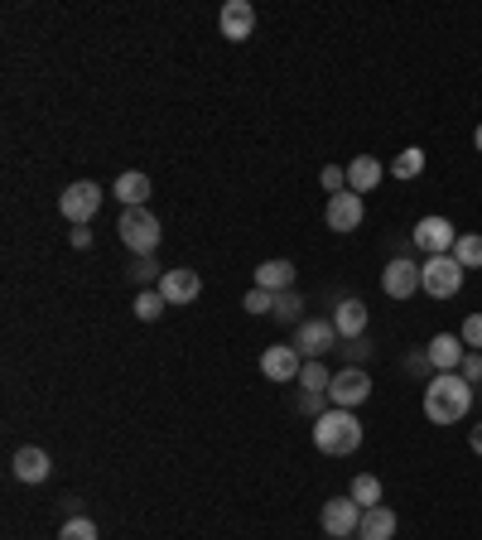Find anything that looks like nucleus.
I'll return each instance as SVG.
<instances>
[{
	"instance_id": "obj_20",
	"label": "nucleus",
	"mask_w": 482,
	"mask_h": 540,
	"mask_svg": "<svg viewBox=\"0 0 482 540\" xmlns=\"http://www.w3.org/2000/svg\"><path fill=\"white\" fill-rule=\"evenodd\" d=\"M386 179V169L376 164V155H357L348 164V189L352 193H376V184Z\"/></svg>"
},
{
	"instance_id": "obj_18",
	"label": "nucleus",
	"mask_w": 482,
	"mask_h": 540,
	"mask_svg": "<svg viewBox=\"0 0 482 540\" xmlns=\"http://www.w3.org/2000/svg\"><path fill=\"white\" fill-rule=\"evenodd\" d=\"M333 328H338V338H362L367 333V304L362 299H343L338 309H333Z\"/></svg>"
},
{
	"instance_id": "obj_36",
	"label": "nucleus",
	"mask_w": 482,
	"mask_h": 540,
	"mask_svg": "<svg viewBox=\"0 0 482 540\" xmlns=\"http://www.w3.org/2000/svg\"><path fill=\"white\" fill-rule=\"evenodd\" d=\"M68 242L78 246V251H87V246H92V232H87V227H73V237H68Z\"/></svg>"
},
{
	"instance_id": "obj_30",
	"label": "nucleus",
	"mask_w": 482,
	"mask_h": 540,
	"mask_svg": "<svg viewBox=\"0 0 482 540\" xmlns=\"http://www.w3.org/2000/svg\"><path fill=\"white\" fill-rule=\"evenodd\" d=\"M458 338H463V348L468 352H482V314H468L463 328H458Z\"/></svg>"
},
{
	"instance_id": "obj_14",
	"label": "nucleus",
	"mask_w": 482,
	"mask_h": 540,
	"mask_svg": "<svg viewBox=\"0 0 482 540\" xmlns=\"http://www.w3.org/2000/svg\"><path fill=\"white\" fill-rule=\"evenodd\" d=\"M381 290L391 299H410L415 290H420V266L410 261V256H396L391 266L381 270Z\"/></svg>"
},
{
	"instance_id": "obj_23",
	"label": "nucleus",
	"mask_w": 482,
	"mask_h": 540,
	"mask_svg": "<svg viewBox=\"0 0 482 540\" xmlns=\"http://www.w3.org/2000/svg\"><path fill=\"white\" fill-rule=\"evenodd\" d=\"M454 261H458L463 270H478V266H482V237H478V232H458Z\"/></svg>"
},
{
	"instance_id": "obj_11",
	"label": "nucleus",
	"mask_w": 482,
	"mask_h": 540,
	"mask_svg": "<svg viewBox=\"0 0 482 540\" xmlns=\"http://www.w3.org/2000/svg\"><path fill=\"white\" fill-rule=\"evenodd\" d=\"M323 217H328V227H333V232H357V227H362V217H367V203H362V193L343 189V193H333V198H328Z\"/></svg>"
},
{
	"instance_id": "obj_13",
	"label": "nucleus",
	"mask_w": 482,
	"mask_h": 540,
	"mask_svg": "<svg viewBox=\"0 0 482 540\" xmlns=\"http://www.w3.org/2000/svg\"><path fill=\"white\" fill-rule=\"evenodd\" d=\"M164 295V304L174 309V304H193V299L203 295V275L198 270H188V266H179V270H164V280L155 285Z\"/></svg>"
},
{
	"instance_id": "obj_26",
	"label": "nucleus",
	"mask_w": 482,
	"mask_h": 540,
	"mask_svg": "<svg viewBox=\"0 0 482 540\" xmlns=\"http://www.w3.org/2000/svg\"><path fill=\"white\" fill-rule=\"evenodd\" d=\"M299 386H304V391H314V396H328V386H333V372H328L323 362H304V372H299Z\"/></svg>"
},
{
	"instance_id": "obj_9",
	"label": "nucleus",
	"mask_w": 482,
	"mask_h": 540,
	"mask_svg": "<svg viewBox=\"0 0 482 540\" xmlns=\"http://www.w3.org/2000/svg\"><path fill=\"white\" fill-rule=\"evenodd\" d=\"M319 521L333 540H348V536H357V526H362V507H357L352 497H333V502H323Z\"/></svg>"
},
{
	"instance_id": "obj_2",
	"label": "nucleus",
	"mask_w": 482,
	"mask_h": 540,
	"mask_svg": "<svg viewBox=\"0 0 482 540\" xmlns=\"http://www.w3.org/2000/svg\"><path fill=\"white\" fill-rule=\"evenodd\" d=\"M314 449L328 454V459H348L362 449V420L352 415V410H338V405H328L319 420H314Z\"/></svg>"
},
{
	"instance_id": "obj_3",
	"label": "nucleus",
	"mask_w": 482,
	"mask_h": 540,
	"mask_svg": "<svg viewBox=\"0 0 482 540\" xmlns=\"http://www.w3.org/2000/svg\"><path fill=\"white\" fill-rule=\"evenodd\" d=\"M116 232H121V242L131 246L135 256H155L160 251V217L150 213V208H126L121 222H116Z\"/></svg>"
},
{
	"instance_id": "obj_27",
	"label": "nucleus",
	"mask_w": 482,
	"mask_h": 540,
	"mask_svg": "<svg viewBox=\"0 0 482 540\" xmlns=\"http://www.w3.org/2000/svg\"><path fill=\"white\" fill-rule=\"evenodd\" d=\"M299 309H304V299L295 295V290H285V295H275V309H270V319H280V324H304L299 319Z\"/></svg>"
},
{
	"instance_id": "obj_21",
	"label": "nucleus",
	"mask_w": 482,
	"mask_h": 540,
	"mask_svg": "<svg viewBox=\"0 0 482 540\" xmlns=\"http://www.w3.org/2000/svg\"><path fill=\"white\" fill-rule=\"evenodd\" d=\"M111 193L121 198V208H145V203H150V179H145L140 169H131V174H121V179L111 184Z\"/></svg>"
},
{
	"instance_id": "obj_5",
	"label": "nucleus",
	"mask_w": 482,
	"mask_h": 540,
	"mask_svg": "<svg viewBox=\"0 0 482 540\" xmlns=\"http://www.w3.org/2000/svg\"><path fill=\"white\" fill-rule=\"evenodd\" d=\"M102 184H92V179H78V184H68L63 189V198H58V213L68 217L73 227H87L92 217H97V208H102Z\"/></svg>"
},
{
	"instance_id": "obj_7",
	"label": "nucleus",
	"mask_w": 482,
	"mask_h": 540,
	"mask_svg": "<svg viewBox=\"0 0 482 540\" xmlns=\"http://www.w3.org/2000/svg\"><path fill=\"white\" fill-rule=\"evenodd\" d=\"M328 401L338 410H357L362 401H372V377L362 367H338V377L328 386Z\"/></svg>"
},
{
	"instance_id": "obj_35",
	"label": "nucleus",
	"mask_w": 482,
	"mask_h": 540,
	"mask_svg": "<svg viewBox=\"0 0 482 540\" xmlns=\"http://www.w3.org/2000/svg\"><path fill=\"white\" fill-rule=\"evenodd\" d=\"M367 352H372V348H367L362 338H352V343H348V367H362V357H367Z\"/></svg>"
},
{
	"instance_id": "obj_1",
	"label": "nucleus",
	"mask_w": 482,
	"mask_h": 540,
	"mask_svg": "<svg viewBox=\"0 0 482 540\" xmlns=\"http://www.w3.org/2000/svg\"><path fill=\"white\" fill-rule=\"evenodd\" d=\"M473 410V381H463L458 372H439L425 386V415L429 425H458Z\"/></svg>"
},
{
	"instance_id": "obj_19",
	"label": "nucleus",
	"mask_w": 482,
	"mask_h": 540,
	"mask_svg": "<svg viewBox=\"0 0 482 540\" xmlns=\"http://www.w3.org/2000/svg\"><path fill=\"white\" fill-rule=\"evenodd\" d=\"M396 526H401V521H396L391 507H367V512H362V526H357V540H391Z\"/></svg>"
},
{
	"instance_id": "obj_32",
	"label": "nucleus",
	"mask_w": 482,
	"mask_h": 540,
	"mask_svg": "<svg viewBox=\"0 0 482 540\" xmlns=\"http://www.w3.org/2000/svg\"><path fill=\"white\" fill-rule=\"evenodd\" d=\"M323 189H328V198H333V193H343V189H348V169L328 164V169H323Z\"/></svg>"
},
{
	"instance_id": "obj_24",
	"label": "nucleus",
	"mask_w": 482,
	"mask_h": 540,
	"mask_svg": "<svg viewBox=\"0 0 482 540\" xmlns=\"http://www.w3.org/2000/svg\"><path fill=\"white\" fill-rule=\"evenodd\" d=\"M391 174H396V179H420V174H425V150H420V145L401 150V155L391 160Z\"/></svg>"
},
{
	"instance_id": "obj_4",
	"label": "nucleus",
	"mask_w": 482,
	"mask_h": 540,
	"mask_svg": "<svg viewBox=\"0 0 482 540\" xmlns=\"http://www.w3.org/2000/svg\"><path fill=\"white\" fill-rule=\"evenodd\" d=\"M463 275H468V270L458 266L454 256H429L425 266H420V290H425L429 299H454L458 290H463Z\"/></svg>"
},
{
	"instance_id": "obj_31",
	"label": "nucleus",
	"mask_w": 482,
	"mask_h": 540,
	"mask_svg": "<svg viewBox=\"0 0 482 540\" xmlns=\"http://www.w3.org/2000/svg\"><path fill=\"white\" fill-rule=\"evenodd\" d=\"M241 309H246V314H270V309H275V295H266V290H251V295L241 299Z\"/></svg>"
},
{
	"instance_id": "obj_8",
	"label": "nucleus",
	"mask_w": 482,
	"mask_h": 540,
	"mask_svg": "<svg viewBox=\"0 0 482 540\" xmlns=\"http://www.w3.org/2000/svg\"><path fill=\"white\" fill-rule=\"evenodd\" d=\"M295 348H299V357L323 362V352L338 348V328H333V319H304V324L295 328Z\"/></svg>"
},
{
	"instance_id": "obj_28",
	"label": "nucleus",
	"mask_w": 482,
	"mask_h": 540,
	"mask_svg": "<svg viewBox=\"0 0 482 540\" xmlns=\"http://www.w3.org/2000/svg\"><path fill=\"white\" fill-rule=\"evenodd\" d=\"M131 280L140 285V290H155L164 280V270L155 266V256H135V266H131Z\"/></svg>"
},
{
	"instance_id": "obj_37",
	"label": "nucleus",
	"mask_w": 482,
	"mask_h": 540,
	"mask_svg": "<svg viewBox=\"0 0 482 540\" xmlns=\"http://www.w3.org/2000/svg\"><path fill=\"white\" fill-rule=\"evenodd\" d=\"M468 444H473V454H478V459H482V420H478V425H473V434H468Z\"/></svg>"
},
{
	"instance_id": "obj_22",
	"label": "nucleus",
	"mask_w": 482,
	"mask_h": 540,
	"mask_svg": "<svg viewBox=\"0 0 482 540\" xmlns=\"http://www.w3.org/2000/svg\"><path fill=\"white\" fill-rule=\"evenodd\" d=\"M348 497L362 507V512H367V507H381V478H376V473H357L352 487H348Z\"/></svg>"
},
{
	"instance_id": "obj_33",
	"label": "nucleus",
	"mask_w": 482,
	"mask_h": 540,
	"mask_svg": "<svg viewBox=\"0 0 482 540\" xmlns=\"http://www.w3.org/2000/svg\"><path fill=\"white\" fill-rule=\"evenodd\" d=\"M458 377H463V381H473V386H478V381H482V352H468V357H463Z\"/></svg>"
},
{
	"instance_id": "obj_29",
	"label": "nucleus",
	"mask_w": 482,
	"mask_h": 540,
	"mask_svg": "<svg viewBox=\"0 0 482 540\" xmlns=\"http://www.w3.org/2000/svg\"><path fill=\"white\" fill-rule=\"evenodd\" d=\"M58 540H97V521H87V516H68L63 531H58Z\"/></svg>"
},
{
	"instance_id": "obj_25",
	"label": "nucleus",
	"mask_w": 482,
	"mask_h": 540,
	"mask_svg": "<svg viewBox=\"0 0 482 540\" xmlns=\"http://www.w3.org/2000/svg\"><path fill=\"white\" fill-rule=\"evenodd\" d=\"M131 309H135V319H140V324H155V319H160V314L169 309V304H164L160 290H140Z\"/></svg>"
},
{
	"instance_id": "obj_12",
	"label": "nucleus",
	"mask_w": 482,
	"mask_h": 540,
	"mask_svg": "<svg viewBox=\"0 0 482 540\" xmlns=\"http://www.w3.org/2000/svg\"><path fill=\"white\" fill-rule=\"evenodd\" d=\"M299 372H304V367H299L295 343H270V348L261 352V377L266 381H280V386H285V381H299Z\"/></svg>"
},
{
	"instance_id": "obj_34",
	"label": "nucleus",
	"mask_w": 482,
	"mask_h": 540,
	"mask_svg": "<svg viewBox=\"0 0 482 540\" xmlns=\"http://www.w3.org/2000/svg\"><path fill=\"white\" fill-rule=\"evenodd\" d=\"M323 401H328V396H314V391H304V396H299V405H304V410H309L314 420L323 415Z\"/></svg>"
},
{
	"instance_id": "obj_17",
	"label": "nucleus",
	"mask_w": 482,
	"mask_h": 540,
	"mask_svg": "<svg viewBox=\"0 0 482 540\" xmlns=\"http://www.w3.org/2000/svg\"><path fill=\"white\" fill-rule=\"evenodd\" d=\"M10 468H15V478H20V483H29V487H39L44 478H49V473H54L49 454H44V449H34V444H25V449L15 454V463H10Z\"/></svg>"
},
{
	"instance_id": "obj_15",
	"label": "nucleus",
	"mask_w": 482,
	"mask_h": 540,
	"mask_svg": "<svg viewBox=\"0 0 482 540\" xmlns=\"http://www.w3.org/2000/svg\"><path fill=\"white\" fill-rule=\"evenodd\" d=\"M425 352H429V367H434V372H458L463 357H468V348H463L458 333H434Z\"/></svg>"
},
{
	"instance_id": "obj_6",
	"label": "nucleus",
	"mask_w": 482,
	"mask_h": 540,
	"mask_svg": "<svg viewBox=\"0 0 482 540\" xmlns=\"http://www.w3.org/2000/svg\"><path fill=\"white\" fill-rule=\"evenodd\" d=\"M410 237H415V251H425V256H454V242H458L454 222H449V217H439V213L420 217Z\"/></svg>"
},
{
	"instance_id": "obj_38",
	"label": "nucleus",
	"mask_w": 482,
	"mask_h": 540,
	"mask_svg": "<svg viewBox=\"0 0 482 540\" xmlns=\"http://www.w3.org/2000/svg\"><path fill=\"white\" fill-rule=\"evenodd\" d=\"M473 145H478V155H482V126H478V131H473Z\"/></svg>"
},
{
	"instance_id": "obj_16",
	"label": "nucleus",
	"mask_w": 482,
	"mask_h": 540,
	"mask_svg": "<svg viewBox=\"0 0 482 540\" xmlns=\"http://www.w3.org/2000/svg\"><path fill=\"white\" fill-rule=\"evenodd\" d=\"M256 290H266V295H285V290H295V261H285V256L261 261V266H256Z\"/></svg>"
},
{
	"instance_id": "obj_10",
	"label": "nucleus",
	"mask_w": 482,
	"mask_h": 540,
	"mask_svg": "<svg viewBox=\"0 0 482 540\" xmlns=\"http://www.w3.org/2000/svg\"><path fill=\"white\" fill-rule=\"evenodd\" d=\"M217 29H222L227 44H246L256 34V5L251 0H227L222 15H217Z\"/></svg>"
}]
</instances>
